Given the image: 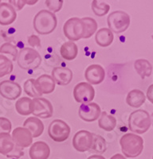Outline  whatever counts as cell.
I'll return each instance as SVG.
<instances>
[{
	"label": "cell",
	"mask_w": 153,
	"mask_h": 159,
	"mask_svg": "<svg viewBox=\"0 0 153 159\" xmlns=\"http://www.w3.org/2000/svg\"><path fill=\"white\" fill-rule=\"evenodd\" d=\"M58 25V19L53 13L47 10H42L36 14L33 22L35 30L40 35H48L54 31Z\"/></svg>",
	"instance_id": "obj_1"
},
{
	"label": "cell",
	"mask_w": 153,
	"mask_h": 159,
	"mask_svg": "<svg viewBox=\"0 0 153 159\" xmlns=\"http://www.w3.org/2000/svg\"><path fill=\"white\" fill-rule=\"evenodd\" d=\"M122 153L126 157H137L144 150V140L140 136L133 133L124 134L120 139Z\"/></svg>",
	"instance_id": "obj_2"
},
{
	"label": "cell",
	"mask_w": 153,
	"mask_h": 159,
	"mask_svg": "<svg viewBox=\"0 0 153 159\" xmlns=\"http://www.w3.org/2000/svg\"><path fill=\"white\" fill-rule=\"evenodd\" d=\"M151 117L148 111L142 109L132 112L128 118V128L134 134H144L150 128Z\"/></svg>",
	"instance_id": "obj_3"
},
{
	"label": "cell",
	"mask_w": 153,
	"mask_h": 159,
	"mask_svg": "<svg viewBox=\"0 0 153 159\" xmlns=\"http://www.w3.org/2000/svg\"><path fill=\"white\" fill-rule=\"evenodd\" d=\"M18 66L22 69H35L41 65L42 57L38 51L33 48H24L17 57Z\"/></svg>",
	"instance_id": "obj_4"
},
{
	"label": "cell",
	"mask_w": 153,
	"mask_h": 159,
	"mask_svg": "<svg viewBox=\"0 0 153 159\" xmlns=\"http://www.w3.org/2000/svg\"><path fill=\"white\" fill-rule=\"evenodd\" d=\"M109 29L115 34L127 30L130 25V16L124 11H117L111 13L107 18Z\"/></svg>",
	"instance_id": "obj_5"
},
{
	"label": "cell",
	"mask_w": 153,
	"mask_h": 159,
	"mask_svg": "<svg viewBox=\"0 0 153 159\" xmlns=\"http://www.w3.org/2000/svg\"><path fill=\"white\" fill-rule=\"evenodd\" d=\"M85 30L84 22H82L81 18H71L64 24V35L70 42H76L84 38Z\"/></svg>",
	"instance_id": "obj_6"
},
{
	"label": "cell",
	"mask_w": 153,
	"mask_h": 159,
	"mask_svg": "<svg viewBox=\"0 0 153 159\" xmlns=\"http://www.w3.org/2000/svg\"><path fill=\"white\" fill-rule=\"evenodd\" d=\"M70 131V127L62 119H54L48 128L49 136L56 143H62L67 140Z\"/></svg>",
	"instance_id": "obj_7"
},
{
	"label": "cell",
	"mask_w": 153,
	"mask_h": 159,
	"mask_svg": "<svg viewBox=\"0 0 153 159\" xmlns=\"http://www.w3.org/2000/svg\"><path fill=\"white\" fill-rule=\"evenodd\" d=\"M73 97L77 103H91L95 97L94 88L88 82H81L73 89Z\"/></svg>",
	"instance_id": "obj_8"
},
{
	"label": "cell",
	"mask_w": 153,
	"mask_h": 159,
	"mask_svg": "<svg viewBox=\"0 0 153 159\" xmlns=\"http://www.w3.org/2000/svg\"><path fill=\"white\" fill-rule=\"evenodd\" d=\"M93 134L86 130H81L73 138V146L76 151L86 152L92 148Z\"/></svg>",
	"instance_id": "obj_9"
},
{
	"label": "cell",
	"mask_w": 153,
	"mask_h": 159,
	"mask_svg": "<svg viewBox=\"0 0 153 159\" xmlns=\"http://www.w3.org/2000/svg\"><path fill=\"white\" fill-rule=\"evenodd\" d=\"M34 110L32 114L37 118L49 119L52 117L53 112V105L48 99L42 97L33 99Z\"/></svg>",
	"instance_id": "obj_10"
},
{
	"label": "cell",
	"mask_w": 153,
	"mask_h": 159,
	"mask_svg": "<svg viewBox=\"0 0 153 159\" xmlns=\"http://www.w3.org/2000/svg\"><path fill=\"white\" fill-rule=\"evenodd\" d=\"M101 114L100 106L96 103H82L79 107V117L86 122H94Z\"/></svg>",
	"instance_id": "obj_11"
},
{
	"label": "cell",
	"mask_w": 153,
	"mask_h": 159,
	"mask_svg": "<svg viewBox=\"0 0 153 159\" xmlns=\"http://www.w3.org/2000/svg\"><path fill=\"white\" fill-rule=\"evenodd\" d=\"M13 141L16 146L22 148H26L33 144V136L31 132L26 127H16L11 134Z\"/></svg>",
	"instance_id": "obj_12"
},
{
	"label": "cell",
	"mask_w": 153,
	"mask_h": 159,
	"mask_svg": "<svg viewBox=\"0 0 153 159\" xmlns=\"http://www.w3.org/2000/svg\"><path fill=\"white\" fill-rule=\"evenodd\" d=\"M22 94V88L18 83L11 80H3L0 83V95L10 100H15Z\"/></svg>",
	"instance_id": "obj_13"
},
{
	"label": "cell",
	"mask_w": 153,
	"mask_h": 159,
	"mask_svg": "<svg viewBox=\"0 0 153 159\" xmlns=\"http://www.w3.org/2000/svg\"><path fill=\"white\" fill-rule=\"evenodd\" d=\"M85 77L90 84H100L104 81L105 77V71L100 65H91L86 69L85 72Z\"/></svg>",
	"instance_id": "obj_14"
},
{
	"label": "cell",
	"mask_w": 153,
	"mask_h": 159,
	"mask_svg": "<svg viewBox=\"0 0 153 159\" xmlns=\"http://www.w3.org/2000/svg\"><path fill=\"white\" fill-rule=\"evenodd\" d=\"M29 155L30 159H48L50 156V148L45 142H35L30 147Z\"/></svg>",
	"instance_id": "obj_15"
},
{
	"label": "cell",
	"mask_w": 153,
	"mask_h": 159,
	"mask_svg": "<svg viewBox=\"0 0 153 159\" xmlns=\"http://www.w3.org/2000/svg\"><path fill=\"white\" fill-rule=\"evenodd\" d=\"M51 75L55 84L60 86H66L73 79V72L66 67H55Z\"/></svg>",
	"instance_id": "obj_16"
},
{
	"label": "cell",
	"mask_w": 153,
	"mask_h": 159,
	"mask_svg": "<svg viewBox=\"0 0 153 159\" xmlns=\"http://www.w3.org/2000/svg\"><path fill=\"white\" fill-rule=\"evenodd\" d=\"M16 17V11L11 4L7 2L0 3V25H11L15 22Z\"/></svg>",
	"instance_id": "obj_17"
},
{
	"label": "cell",
	"mask_w": 153,
	"mask_h": 159,
	"mask_svg": "<svg viewBox=\"0 0 153 159\" xmlns=\"http://www.w3.org/2000/svg\"><path fill=\"white\" fill-rule=\"evenodd\" d=\"M37 87L42 95L50 94L55 89V81L49 75L44 74L35 80Z\"/></svg>",
	"instance_id": "obj_18"
},
{
	"label": "cell",
	"mask_w": 153,
	"mask_h": 159,
	"mask_svg": "<svg viewBox=\"0 0 153 159\" xmlns=\"http://www.w3.org/2000/svg\"><path fill=\"white\" fill-rule=\"evenodd\" d=\"M23 127L30 130L33 138H38L42 135L44 130V124L39 118L30 117L23 123Z\"/></svg>",
	"instance_id": "obj_19"
},
{
	"label": "cell",
	"mask_w": 153,
	"mask_h": 159,
	"mask_svg": "<svg viewBox=\"0 0 153 159\" xmlns=\"http://www.w3.org/2000/svg\"><path fill=\"white\" fill-rule=\"evenodd\" d=\"M146 100V96L144 92L139 89H133L130 91L126 97V103L128 106L134 108L140 107Z\"/></svg>",
	"instance_id": "obj_20"
},
{
	"label": "cell",
	"mask_w": 153,
	"mask_h": 159,
	"mask_svg": "<svg viewBox=\"0 0 153 159\" xmlns=\"http://www.w3.org/2000/svg\"><path fill=\"white\" fill-rule=\"evenodd\" d=\"M114 35L109 28H101L95 35V41L100 47L105 48L109 46L113 42Z\"/></svg>",
	"instance_id": "obj_21"
},
{
	"label": "cell",
	"mask_w": 153,
	"mask_h": 159,
	"mask_svg": "<svg viewBox=\"0 0 153 159\" xmlns=\"http://www.w3.org/2000/svg\"><path fill=\"white\" fill-rule=\"evenodd\" d=\"M60 53L62 58L66 61H73L78 54V47L75 42H66L61 46Z\"/></svg>",
	"instance_id": "obj_22"
},
{
	"label": "cell",
	"mask_w": 153,
	"mask_h": 159,
	"mask_svg": "<svg viewBox=\"0 0 153 159\" xmlns=\"http://www.w3.org/2000/svg\"><path fill=\"white\" fill-rule=\"evenodd\" d=\"M17 112L21 116H29L33 113V99L29 97H22L17 100L15 103Z\"/></svg>",
	"instance_id": "obj_23"
},
{
	"label": "cell",
	"mask_w": 153,
	"mask_h": 159,
	"mask_svg": "<svg viewBox=\"0 0 153 159\" xmlns=\"http://www.w3.org/2000/svg\"><path fill=\"white\" fill-rule=\"evenodd\" d=\"M99 127L105 131H112L117 126V119L112 115H109L106 111H101L98 119Z\"/></svg>",
	"instance_id": "obj_24"
},
{
	"label": "cell",
	"mask_w": 153,
	"mask_h": 159,
	"mask_svg": "<svg viewBox=\"0 0 153 159\" xmlns=\"http://www.w3.org/2000/svg\"><path fill=\"white\" fill-rule=\"evenodd\" d=\"M134 68L142 79L149 77L152 72V65L146 59H138L134 63Z\"/></svg>",
	"instance_id": "obj_25"
},
{
	"label": "cell",
	"mask_w": 153,
	"mask_h": 159,
	"mask_svg": "<svg viewBox=\"0 0 153 159\" xmlns=\"http://www.w3.org/2000/svg\"><path fill=\"white\" fill-rule=\"evenodd\" d=\"M15 143L9 133H0V154L8 155L15 149Z\"/></svg>",
	"instance_id": "obj_26"
},
{
	"label": "cell",
	"mask_w": 153,
	"mask_h": 159,
	"mask_svg": "<svg viewBox=\"0 0 153 159\" xmlns=\"http://www.w3.org/2000/svg\"><path fill=\"white\" fill-rule=\"evenodd\" d=\"M82 22H84L85 25V35L83 38H91L97 30V21L93 18L89 17H85L81 18Z\"/></svg>",
	"instance_id": "obj_27"
},
{
	"label": "cell",
	"mask_w": 153,
	"mask_h": 159,
	"mask_svg": "<svg viewBox=\"0 0 153 159\" xmlns=\"http://www.w3.org/2000/svg\"><path fill=\"white\" fill-rule=\"evenodd\" d=\"M14 69L13 61L2 54H0V78L11 74Z\"/></svg>",
	"instance_id": "obj_28"
},
{
	"label": "cell",
	"mask_w": 153,
	"mask_h": 159,
	"mask_svg": "<svg viewBox=\"0 0 153 159\" xmlns=\"http://www.w3.org/2000/svg\"><path fill=\"white\" fill-rule=\"evenodd\" d=\"M24 91L30 97L37 98L42 97V94L39 92L38 87H37L36 83H35V79H28L24 83Z\"/></svg>",
	"instance_id": "obj_29"
},
{
	"label": "cell",
	"mask_w": 153,
	"mask_h": 159,
	"mask_svg": "<svg viewBox=\"0 0 153 159\" xmlns=\"http://www.w3.org/2000/svg\"><path fill=\"white\" fill-rule=\"evenodd\" d=\"M91 8L94 15L98 17H103L109 13L110 6L105 2H100L97 0H93L91 3Z\"/></svg>",
	"instance_id": "obj_30"
},
{
	"label": "cell",
	"mask_w": 153,
	"mask_h": 159,
	"mask_svg": "<svg viewBox=\"0 0 153 159\" xmlns=\"http://www.w3.org/2000/svg\"><path fill=\"white\" fill-rule=\"evenodd\" d=\"M91 149L99 153V154L104 153L107 150V144H106L105 139L102 136L93 134V143Z\"/></svg>",
	"instance_id": "obj_31"
},
{
	"label": "cell",
	"mask_w": 153,
	"mask_h": 159,
	"mask_svg": "<svg viewBox=\"0 0 153 159\" xmlns=\"http://www.w3.org/2000/svg\"><path fill=\"white\" fill-rule=\"evenodd\" d=\"M0 53H4V54H10L13 57V61L17 59V57L18 54V51L17 47L15 45L7 42V43L2 44L0 46Z\"/></svg>",
	"instance_id": "obj_32"
},
{
	"label": "cell",
	"mask_w": 153,
	"mask_h": 159,
	"mask_svg": "<svg viewBox=\"0 0 153 159\" xmlns=\"http://www.w3.org/2000/svg\"><path fill=\"white\" fill-rule=\"evenodd\" d=\"M45 3L49 11L54 14V13L59 12L62 10L64 0H46Z\"/></svg>",
	"instance_id": "obj_33"
},
{
	"label": "cell",
	"mask_w": 153,
	"mask_h": 159,
	"mask_svg": "<svg viewBox=\"0 0 153 159\" xmlns=\"http://www.w3.org/2000/svg\"><path fill=\"white\" fill-rule=\"evenodd\" d=\"M12 124L9 119L5 117H0V133H11Z\"/></svg>",
	"instance_id": "obj_34"
},
{
	"label": "cell",
	"mask_w": 153,
	"mask_h": 159,
	"mask_svg": "<svg viewBox=\"0 0 153 159\" xmlns=\"http://www.w3.org/2000/svg\"><path fill=\"white\" fill-rule=\"evenodd\" d=\"M28 43L32 48H40L41 47V40L39 37L37 35H30L28 38Z\"/></svg>",
	"instance_id": "obj_35"
},
{
	"label": "cell",
	"mask_w": 153,
	"mask_h": 159,
	"mask_svg": "<svg viewBox=\"0 0 153 159\" xmlns=\"http://www.w3.org/2000/svg\"><path fill=\"white\" fill-rule=\"evenodd\" d=\"M9 4H11L15 8V10L21 11L26 4V0H9Z\"/></svg>",
	"instance_id": "obj_36"
},
{
	"label": "cell",
	"mask_w": 153,
	"mask_h": 159,
	"mask_svg": "<svg viewBox=\"0 0 153 159\" xmlns=\"http://www.w3.org/2000/svg\"><path fill=\"white\" fill-rule=\"evenodd\" d=\"M147 99L153 104V84L150 85L147 91Z\"/></svg>",
	"instance_id": "obj_37"
},
{
	"label": "cell",
	"mask_w": 153,
	"mask_h": 159,
	"mask_svg": "<svg viewBox=\"0 0 153 159\" xmlns=\"http://www.w3.org/2000/svg\"><path fill=\"white\" fill-rule=\"evenodd\" d=\"M87 159H105V157L102 155H97V154H93V155L89 156Z\"/></svg>",
	"instance_id": "obj_38"
},
{
	"label": "cell",
	"mask_w": 153,
	"mask_h": 159,
	"mask_svg": "<svg viewBox=\"0 0 153 159\" xmlns=\"http://www.w3.org/2000/svg\"><path fill=\"white\" fill-rule=\"evenodd\" d=\"M110 159H126V157L124 156H123L122 154H116L113 156H112L110 157Z\"/></svg>",
	"instance_id": "obj_39"
},
{
	"label": "cell",
	"mask_w": 153,
	"mask_h": 159,
	"mask_svg": "<svg viewBox=\"0 0 153 159\" xmlns=\"http://www.w3.org/2000/svg\"><path fill=\"white\" fill-rule=\"evenodd\" d=\"M38 1H39V0H26V4H27V5H30V6L35 5V4H36Z\"/></svg>",
	"instance_id": "obj_40"
},
{
	"label": "cell",
	"mask_w": 153,
	"mask_h": 159,
	"mask_svg": "<svg viewBox=\"0 0 153 159\" xmlns=\"http://www.w3.org/2000/svg\"><path fill=\"white\" fill-rule=\"evenodd\" d=\"M150 117H151V125L153 126V112H152V114L151 115V116H150Z\"/></svg>",
	"instance_id": "obj_41"
},
{
	"label": "cell",
	"mask_w": 153,
	"mask_h": 159,
	"mask_svg": "<svg viewBox=\"0 0 153 159\" xmlns=\"http://www.w3.org/2000/svg\"><path fill=\"white\" fill-rule=\"evenodd\" d=\"M1 1H2V0H0V3H1Z\"/></svg>",
	"instance_id": "obj_42"
},
{
	"label": "cell",
	"mask_w": 153,
	"mask_h": 159,
	"mask_svg": "<svg viewBox=\"0 0 153 159\" xmlns=\"http://www.w3.org/2000/svg\"><path fill=\"white\" fill-rule=\"evenodd\" d=\"M152 159H153V156H152Z\"/></svg>",
	"instance_id": "obj_43"
}]
</instances>
